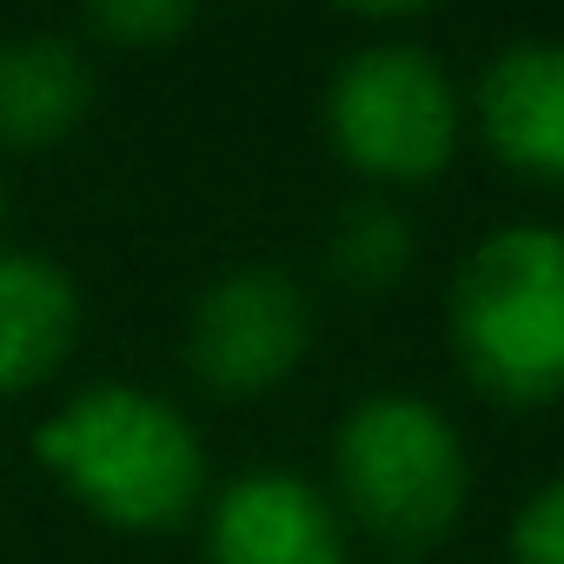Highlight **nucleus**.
I'll use <instances>...</instances> for the list:
<instances>
[{
  "label": "nucleus",
  "mask_w": 564,
  "mask_h": 564,
  "mask_svg": "<svg viewBox=\"0 0 564 564\" xmlns=\"http://www.w3.org/2000/svg\"><path fill=\"white\" fill-rule=\"evenodd\" d=\"M34 458L54 485L113 531H173L206 498V445L193 419L147 386H87L41 419Z\"/></svg>",
  "instance_id": "f257e3e1"
},
{
  "label": "nucleus",
  "mask_w": 564,
  "mask_h": 564,
  "mask_svg": "<svg viewBox=\"0 0 564 564\" xmlns=\"http://www.w3.org/2000/svg\"><path fill=\"white\" fill-rule=\"evenodd\" d=\"M445 326L465 379L498 405L564 399V232L498 226L445 293Z\"/></svg>",
  "instance_id": "f03ea898"
},
{
  "label": "nucleus",
  "mask_w": 564,
  "mask_h": 564,
  "mask_svg": "<svg viewBox=\"0 0 564 564\" xmlns=\"http://www.w3.org/2000/svg\"><path fill=\"white\" fill-rule=\"evenodd\" d=\"M333 478L346 511L386 544H438L471 491L458 425L419 392H372L339 419Z\"/></svg>",
  "instance_id": "7ed1b4c3"
},
{
  "label": "nucleus",
  "mask_w": 564,
  "mask_h": 564,
  "mask_svg": "<svg viewBox=\"0 0 564 564\" xmlns=\"http://www.w3.org/2000/svg\"><path fill=\"white\" fill-rule=\"evenodd\" d=\"M326 140L366 180H438L458 153V87L425 47L372 41L326 80Z\"/></svg>",
  "instance_id": "20e7f679"
},
{
  "label": "nucleus",
  "mask_w": 564,
  "mask_h": 564,
  "mask_svg": "<svg viewBox=\"0 0 564 564\" xmlns=\"http://www.w3.org/2000/svg\"><path fill=\"white\" fill-rule=\"evenodd\" d=\"M313 352V300L279 265H232L186 313V366L219 399L286 386Z\"/></svg>",
  "instance_id": "39448f33"
},
{
  "label": "nucleus",
  "mask_w": 564,
  "mask_h": 564,
  "mask_svg": "<svg viewBox=\"0 0 564 564\" xmlns=\"http://www.w3.org/2000/svg\"><path fill=\"white\" fill-rule=\"evenodd\" d=\"M206 564H346V524L313 478L259 465L219 485L206 511Z\"/></svg>",
  "instance_id": "423d86ee"
},
{
  "label": "nucleus",
  "mask_w": 564,
  "mask_h": 564,
  "mask_svg": "<svg viewBox=\"0 0 564 564\" xmlns=\"http://www.w3.org/2000/svg\"><path fill=\"white\" fill-rule=\"evenodd\" d=\"M478 127L511 173L564 186V41H511L491 54L478 80Z\"/></svg>",
  "instance_id": "0eeeda50"
},
{
  "label": "nucleus",
  "mask_w": 564,
  "mask_h": 564,
  "mask_svg": "<svg viewBox=\"0 0 564 564\" xmlns=\"http://www.w3.org/2000/svg\"><path fill=\"white\" fill-rule=\"evenodd\" d=\"M80 346V286L47 252L0 246V399L47 386Z\"/></svg>",
  "instance_id": "6e6552de"
},
{
  "label": "nucleus",
  "mask_w": 564,
  "mask_h": 564,
  "mask_svg": "<svg viewBox=\"0 0 564 564\" xmlns=\"http://www.w3.org/2000/svg\"><path fill=\"white\" fill-rule=\"evenodd\" d=\"M94 113V61L74 34L0 41V147L47 153Z\"/></svg>",
  "instance_id": "1a4fd4ad"
},
{
  "label": "nucleus",
  "mask_w": 564,
  "mask_h": 564,
  "mask_svg": "<svg viewBox=\"0 0 564 564\" xmlns=\"http://www.w3.org/2000/svg\"><path fill=\"white\" fill-rule=\"evenodd\" d=\"M412 252H419V232L399 206L386 199H352L326 239V259H333V279L352 293H392L399 279L412 272Z\"/></svg>",
  "instance_id": "9d476101"
},
{
  "label": "nucleus",
  "mask_w": 564,
  "mask_h": 564,
  "mask_svg": "<svg viewBox=\"0 0 564 564\" xmlns=\"http://www.w3.org/2000/svg\"><path fill=\"white\" fill-rule=\"evenodd\" d=\"M80 28L120 54H160L166 41L193 28V8L186 0H100V8H87Z\"/></svg>",
  "instance_id": "9b49d317"
},
{
  "label": "nucleus",
  "mask_w": 564,
  "mask_h": 564,
  "mask_svg": "<svg viewBox=\"0 0 564 564\" xmlns=\"http://www.w3.org/2000/svg\"><path fill=\"white\" fill-rule=\"evenodd\" d=\"M511 564H564V471L544 478L511 518Z\"/></svg>",
  "instance_id": "f8f14e48"
},
{
  "label": "nucleus",
  "mask_w": 564,
  "mask_h": 564,
  "mask_svg": "<svg viewBox=\"0 0 564 564\" xmlns=\"http://www.w3.org/2000/svg\"><path fill=\"white\" fill-rule=\"evenodd\" d=\"M0 213H8V180H0Z\"/></svg>",
  "instance_id": "ddd939ff"
}]
</instances>
